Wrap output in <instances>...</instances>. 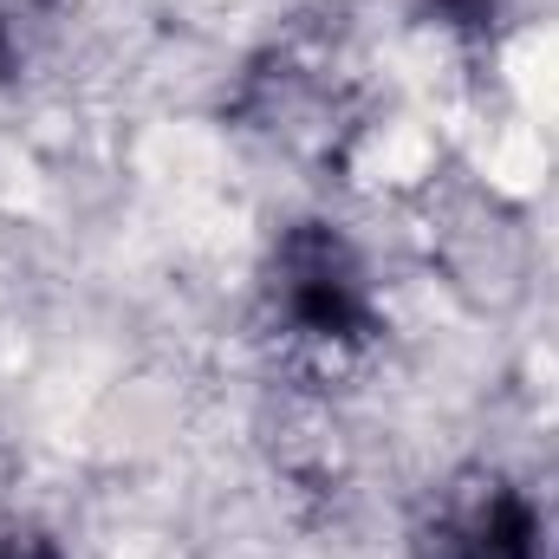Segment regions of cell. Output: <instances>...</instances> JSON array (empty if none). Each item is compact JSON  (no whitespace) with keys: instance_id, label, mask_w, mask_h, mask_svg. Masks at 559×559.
<instances>
[{"instance_id":"cell-2","label":"cell","mask_w":559,"mask_h":559,"mask_svg":"<svg viewBox=\"0 0 559 559\" xmlns=\"http://www.w3.org/2000/svg\"><path fill=\"white\" fill-rule=\"evenodd\" d=\"M429 559H547L540 508L508 481H475L436 508V527L423 534Z\"/></svg>"},{"instance_id":"cell-3","label":"cell","mask_w":559,"mask_h":559,"mask_svg":"<svg viewBox=\"0 0 559 559\" xmlns=\"http://www.w3.org/2000/svg\"><path fill=\"white\" fill-rule=\"evenodd\" d=\"M0 559H66L46 534H0Z\"/></svg>"},{"instance_id":"cell-1","label":"cell","mask_w":559,"mask_h":559,"mask_svg":"<svg viewBox=\"0 0 559 559\" xmlns=\"http://www.w3.org/2000/svg\"><path fill=\"white\" fill-rule=\"evenodd\" d=\"M267 293H274V319H286V332L306 345H352L371 325L365 267L332 228H293L280 241Z\"/></svg>"}]
</instances>
